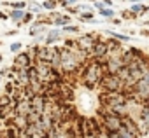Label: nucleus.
Wrapping results in <instances>:
<instances>
[{
  "mask_svg": "<svg viewBox=\"0 0 149 138\" xmlns=\"http://www.w3.org/2000/svg\"><path fill=\"white\" fill-rule=\"evenodd\" d=\"M98 115H100V124H102V129L105 135H112L116 131L121 129L123 126V117L116 115L112 110H104L100 108L98 110Z\"/></svg>",
  "mask_w": 149,
  "mask_h": 138,
  "instance_id": "f257e3e1",
  "label": "nucleus"
},
{
  "mask_svg": "<svg viewBox=\"0 0 149 138\" xmlns=\"http://www.w3.org/2000/svg\"><path fill=\"white\" fill-rule=\"evenodd\" d=\"M102 77H104V72H102V68H100L95 61H90V63L84 65L83 74H81V79H83V84H84L88 89L97 88V84L102 81Z\"/></svg>",
  "mask_w": 149,
  "mask_h": 138,
  "instance_id": "f03ea898",
  "label": "nucleus"
},
{
  "mask_svg": "<svg viewBox=\"0 0 149 138\" xmlns=\"http://www.w3.org/2000/svg\"><path fill=\"white\" fill-rule=\"evenodd\" d=\"M100 103H102V108H107V110H112L116 107H121L128 101V96L121 91V93H102L98 96Z\"/></svg>",
  "mask_w": 149,
  "mask_h": 138,
  "instance_id": "7ed1b4c3",
  "label": "nucleus"
},
{
  "mask_svg": "<svg viewBox=\"0 0 149 138\" xmlns=\"http://www.w3.org/2000/svg\"><path fill=\"white\" fill-rule=\"evenodd\" d=\"M100 86L104 91L107 93H121L125 89V81L119 77V75H109V74H104L102 81H100Z\"/></svg>",
  "mask_w": 149,
  "mask_h": 138,
  "instance_id": "20e7f679",
  "label": "nucleus"
},
{
  "mask_svg": "<svg viewBox=\"0 0 149 138\" xmlns=\"http://www.w3.org/2000/svg\"><path fill=\"white\" fill-rule=\"evenodd\" d=\"M88 56L91 59H98V58H109V47L105 40H97L91 47V51L88 52Z\"/></svg>",
  "mask_w": 149,
  "mask_h": 138,
  "instance_id": "39448f33",
  "label": "nucleus"
},
{
  "mask_svg": "<svg viewBox=\"0 0 149 138\" xmlns=\"http://www.w3.org/2000/svg\"><path fill=\"white\" fill-rule=\"evenodd\" d=\"M32 66V56L28 52H18L14 58V68L18 70H28Z\"/></svg>",
  "mask_w": 149,
  "mask_h": 138,
  "instance_id": "423d86ee",
  "label": "nucleus"
},
{
  "mask_svg": "<svg viewBox=\"0 0 149 138\" xmlns=\"http://www.w3.org/2000/svg\"><path fill=\"white\" fill-rule=\"evenodd\" d=\"M28 101H30V110H32V112H35V114H39V115L44 114V110H46V103H47V101H46L40 95H35V96L30 98Z\"/></svg>",
  "mask_w": 149,
  "mask_h": 138,
  "instance_id": "0eeeda50",
  "label": "nucleus"
},
{
  "mask_svg": "<svg viewBox=\"0 0 149 138\" xmlns=\"http://www.w3.org/2000/svg\"><path fill=\"white\" fill-rule=\"evenodd\" d=\"M76 42H77V49H79V51H83V52H90L91 47H93V44L97 42V39H95L93 35L88 33V35H83L81 39H77Z\"/></svg>",
  "mask_w": 149,
  "mask_h": 138,
  "instance_id": "6e6552de",
  "label": "nucleus"
},
{
  "mask_svg": "<svg viewBox=\"0 0 149 138\" xmlns=\"http://www.w3.org/2000/svg\"><path fill=\"white\" fill-rule=\"evenodd\" d=\"M13 112H14L16 115H23V117H26V115L32 112V110H30V101H28V100H18V101H14Z\"/></svg>",
  "mask_w": 149,
  "mask_h": 138,
  "instance_id": "1a4fd4ad",
  "label": "nucleus"
},
{
  "mask_svg": "<svg viewBox=\"0 0 149 138\" xmlns=\"http://www.w3.org/2000/svg\"><path fill=\"white\" fill-rule=\"evenodd\" d=\"M53 54H54V47H40V49H39V52H37V56H35V61L51 63Z\"/></svg>",
  "mask_w": 149,
  "mask_h": 138,
  "instance_id": "9d476101",
  "label": "nucleus"
},
{
  "mask_svg": "<svg viewBox=\"0 0 149 138\" xmlns=\"http://www.w3.org/2000/svg\"><path fill=\"white\" fill-rule=\"evenodd\" d=\"M51 19H53V25H56V26H67V25H70V16H65V14L53 12Z\"/></svg>",
  "mask_w": 149,
  "mask_h": 138,
  "instance_id": "9b49d317",
  "label": "nucleus"
},
{
  "mask_svg": "<svg viewBox=\"0 0 149 138\" xmlns=\"http://www.w3.org/2000/svg\"><path fill=\"white\" fill-rule=\"evenodd\" d=\"M60 37H61V30L53 28V30H49V32H47V35H46V44H47V46H51V44H54L56 40H60Z\"/></svg>",
  "mask_w": 149,
  "mask_h": 138,
  "instance_id": "f8f14e48",
  "label": "nucleus"
},
{
  "mask_svg": "<svg viewBox=\"0 0 149 138\" xmlns=\"http://www.w3.org/2000/svg\"><path fill=\"white\" fill-rule=\"evenodd\" d=\"M147 11H149V7H147V6H142V4H133V6H132V9H130V12H132V16H133V18L142 16V14H146Z\"/></svg>",
  "mask_w": 149,
  "mask_h": 138,
  "instance_id": "ddd939ff",
  "label": "nucleus"
},
{
  "mask_svg": "<svg viewBox=\"0 0 149 138\" xmlns=\"http://www.w3.org/2000/svg\"><path fill=\"white\" fill-rule=\"evenodd\" d=\"M13 107H14L13 96H9V95L0 96V110H2V108H13Z\"/></svg>",
  "mask_w": 149,
  "mask_h": 138,
  "instance_id": "4468645a",
  "label": "nucleus"
},
{
  "mask_svg": "<svg viewBox=\"0 0 149 138\" xmlns=\"http://www.w3.org/2000/svg\"><path fill=\"white\" fill-rule=\"evenodd\" d=\"M25 11L23 9H14V11H11L9 12V16H11V19L13 21H23V18H25Z\"/></svg>",
  "mask_w": 149,
  "mask_h": 138,
  "instance_id": "2eb2a0df",
  "label": "nucleus"
},
{
  "mask_svg": "<svg viewBox=\"0 0 149 138\" xmlns=\"http://www.w3.org/2000/svg\"><path fill=\"white\" fill-rule=\"evenodd\" d=\"M107 35L114 37V40H118V42H128V40H130L128 35H125V33H118V32H112V30H107Z\"/></svg>",
  "mask_w": 149,
  "mask_h": 138,
  "instance_id": "dca6fc26",
  "label": "nucleus"
},
{
  "mask_svg": "<svg viewBox=\"0 0 149 138\" xmlns=\"http://www.w3.org/2000/svg\"><path fill=\"white\" fill-rule=\"evenodd\" d=\"M76 11H77V14H84V12H93V7L88 4H77Z\"/></svg>",
  "mask_w": 149,
  "mask_h": 138,
  "instance_id": "f3484780",
  "label": "nucleus"
},
{
  "mask_svg": "<svg viewBox=\"0 0 149 138\" xmlns=\"http://www.w3.org/2000/svg\"><path fill=\"white\" fill-rule=\"evenodd\" d=\"M104 18H107V19H112L114 16H116V11L112 9V7H105V9H102V11H98Z\"/></svg>",
  "mask_w": 149,
  "mask_h": 138,
  "instance_id": "a211bd4d",
  "label": "nucleus"
},
{
  "mask_svg": "<svg viewBox=\"0 0 149 138\" xmlns=\"http://www.w3.org/2000/svg\"><path fill=\"white\" fill-rule=\"evenodd\" d=\"M42 32H44V26H42V25H37V23H35V25L30 28V35H32V37H35V35L39 37Z\"/></svg>",
  "mask_w": 149,
  "mask_h": 138,
  "instance_id": "6ab92c4d",
  "label": "nucleus"
},
{
  "mask_svg": "<svg viewBox=\"0 0 149 138\" xmlns=\"http://www.w3.org/2000/svg\"><path fill=\"white\" fill-rule=\"evenodd\" d=\"M42 9H44L42 4H32L30 6V12L32 14H42Z\"/></svg>",
  "mask_w": 149,
  "mask_h": 138,
  "instance_id": "aec40b11",
  "label": "nucleus"
},
{
  "mask_svg": "<svg viewBox=\"0 0 149 138\" xmlns=\"http://www.w3.org/2000/svg\"><path fill=\"white\" fill-rule=\"evenodd\" d=\"M42 7L47 9V11H54V7H56V0H46V2L42 4Z\"/></svg>",
  "mask_w": 149,
  "mask_h": 138,
  "instance_id": "412c9836",
  "label": "nucleus"
},
{
  "mask_svg": "<svg viewBox=\"0 0 149 138\" xmlns=\"http://www.w3.org/2000/svg\"><path fill=\"white\" fill-rule=\"evenodd\" d=\"M63 32H68V33H77V32H79V26L67 25V26H63Z\"/></svg>",
  "mask_w": 149,
  "mask_h": 138,
  "instance_id": "4be33fe9",
  "label": "nucleus"
},
{
  "mask_svg": "<svg viewBox=\"0 0 149 138\" xmlns=\"http://www.w3.org/2000/svg\"><path fill=\"white\" fill-rule=\"evenodd\" d=\"M9 4V2H7ZM13 9H25L26 7V4H25V0H23V2H13V4H9Z\"/></svg>",
  "mask_w": 149,
  "mask_h": 138,
  "instance_id": "5701e85b",
  "label": "nucleus"
},
{
  "mask_svg": "<svg viewBox=\"0 0 149 138\" xmlns=\"http://www.w3.org/2000/svg\"><path fill=\"white\" fill-rule=\"evenodd\" d=\"M79 16H81V19H83V21H90V19H91V21H95L93 12H84V14H79Z\"/></svg>",
  "mask_w": 149,
  "mask_h": 138,
  "instance_id": "b1692460",
  "label": "nucleus"
},
{
  "mask_svg": "<svg viewBox=\"0 0 149 138\" xmlns=\"http://www.w3.org/2000/svg\"><path fill=\"white\" fill-rule=\"evenodd\" d=\"M6 91H7V95L11 96V95L14 93V84H13V82H7V84H6Z\"/></svg>",
  "mask_w": 149,
  "mask_h": 138,
  "instance_id": "393cba45",
  "label": "nucleus"
},
{
  "mask_svg": "<svg viewBox=\"0 0 149 138\" xmlns=\"http://www.w3.org/2000/svg\"><path fill=\"white\" fill-rule=\"evenodd\" d=\"M21 47H23V46H21L19 42H14V44H11V51H13V52H16V51H19Z\"/></svg>",
  "mask_w": 149,
  "mask_h": 138,
  "instance_id": "a878e982",
  "label": "nucleus"
},
{
  "mask_svg": "<svg viewBox=\"0 0 149 138\" xmlns=\"http://www.w3.org/2000/svg\"><path fill=\"white\" fill-rule=\"evenodd\" d=\"M63 6H72V4H79V0H61Z\"/></svg>",
  "mask_w": 149,
  "mask_h": 138,
  "instance_id": "bb28decb",
  "label": "nucleus"
},
{
  "mask_svg": "<svg viewBox=\"0 0 149 138\" xmlns=\"http://www.w3.org/2000/svg\"><path fill=\"white\" fill-rule=\"evenodd\" d=\"M95 9H98V11H102V9H105V6H104V2H95Z\"/></svg>",
  "mask_w": 149,
  "mask_h": 138,
  "instance_id": "cd10ccee",
  "label": "nucleus"
},
{
  "mask_svg": "<svg viewBox=\"0 0 149 138\" xmlns=\"http://www.w3.org/2000/svg\"><path fill=\"white\" fill-rule=\"evenodd\" d=\"M30 19H32V12H26V14H25V18H23V23H28Z\"/></svg>",
  "mask_w": 149,
  "mask_h": 138,
  "instance_id": "c85d7f7f",
  "label": "nucleus"
},
{
  "mask_svg": "<svg viewBox=\"0 0 149 138\" xmlns=\"http://www.w3.org/2000/svg\"><path fill=\"white\" fill-rule=\"evenodd\" d=\"M104 6L105 7H112V2H111V0H104Z\"/></svg>",
  "mask_w": 149,
  "mask_h": 138,
  "instance_id": "c756f323",
  "label": "nucleus"
},
{
  "mask_svg": "<svg viewBox=\"0 0 149 138\" xmlns=\"http://www.w3.org/2000/svg\"><path fill=\"white\" fill-rule=\"evenodd\" d=\"M97 138H109V136H107V135H105V133H100V135H98V136H97Z\"/></svg>",
  "mask_w": 149,
  "mask_h": 138,
  "instance_id": "7c9ffc66",
  "label": "nucleus"
},
{
  "mask_svg": "<svg viewBox=\"0 0 149 138\" xmlns=\"http://www.w3.org/2000/svg\"><path fill=\"white\" fill-rule=\"evenodd\" d=\"M0 138H7V135H6V131H0Z\"/></svg>",
  "mask_w": 149,
  "mask_h": 138,
  "instance_id": "2f4dec72",
  "label": "nucleus"
},
{
  "mask_svg": "<svg viewBox=\"0 0 149 138\" xmlns=\"http://www.w3.org/2000/svg\"><path fill=\"white\" fill-rule=\"evenodd\" d=\"M128 2H132V4H140L142 0H128Z\"/></svg>",
  "mask_w": 149,
  "mask_h": 138,
  "instance_id": "473e14b6",
  "label": "nucleus"
},
{
  "mask_svg": "<svg viewBox=\"0 0 149 138\" xmlns=\"http://www.w3.org/2000/svg\"><path fill=\"white\" fill-rule=\"evenodd\" d=\"M0 61H2V56H0Z\"/></svg>",
  "mask_w": 149,
  "mask_h": 138,
  "instance_id": "72a5a7b5",
  "label": "nucleus"
},
{
  "mask_svg": "<svg viewBox=\"0 0 149 138\" xmlns=\"http://www.w3.org/2000/svg\"><path fill=\"white\" fill-rule=\"evenodd\" d=\"M32 2H35V0H32Z\"/></svg>",
  "mask_w": 149,
  "mask_h": 138,
  "instance_id": "f704fd0d",
  "label": "nucleus"
},
{
  "mask_svg": "<svg viewBox=\"0 0 149 138\" xmlns=\"http://www.w3.org/2000/svg\"><path fill=\"white\" fill-rule=\"evenodd\" d=\"M93 2H97V0H93Z\"/></svg>",
  "mask_w": 149,
  "mask_h": 138,
  "instance_id": "c9c22d12",
  "label": "nucleus"
},
{
  "mask_svg": "<svg viewBox=\"0 0 149 138\" xmlns=\"http://www.w3.org/2000/svg\"><path fill=\"white\" fill-rule=\"evenodd\" d=\"M0 126H2V122H0Z\"/></svg>",
  "mask_w": 149,
  "mask_h": 138,
  "instance_id": "e433bc0d",
  "label": "nucleus"
},
{
  "mask_svg": "<svg viewBox=\"0 0 149 138\" xmlns=\"http://www.w3.org/2000/svg\"><path fill=\"white\" fill-rule=\"evenodd\" d=\"M0 79H2V77H0Z\"/></svg>",
  "mask_w": 149,
  "mask_h": 138,
  "instance_id": "4c0bfd02",
  "label": "nucleus"
}]
</instances>
